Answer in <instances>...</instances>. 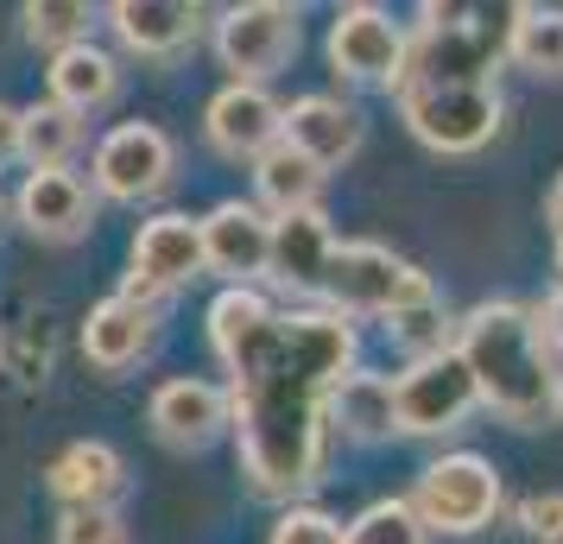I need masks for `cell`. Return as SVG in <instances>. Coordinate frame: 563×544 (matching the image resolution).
<instances>
[{
    "label": "cell",
    "mask_w": 563,
    "mask_h": 544,
    "mask_svg": "<svg viewBox=\"0 0 563 544\" xmlns=\"http://www.w3.org/2000/svg\"><path fill=\"white\" fill-rule=\"evenodd\" d=\"M209 342L229 367L241 475L266 500H298L330 456V399L355 374V330L342 311H273L229 286L209 304Z\"/></svg>",
    "instance_id": "obj_1"
},
{
    "label": "cell",
    "mask_w": 563,
    "mask_h": 544,
    "mask_svg": "<svg viewBox=\"0 0 563 544\" xmlns=\"http://www.w3.org/2000/svg\"><path fill=\"white\" fill-rule=\"evenodd\" d=\"M532 0H418V32L399 64V114L431 153H482L500 133V64Z\"/></svg>",
    "instance_id": "obj_2"
},
{
    "label": "cell",
    "mask_w": 563,
    "mask_h": 544,
    "mask_svg": "<svg viewBox=\"0 0 563 544\" xmlns=\"http://www.w3.org/2000/svg\"><path fill=\"white\" fill-rule=\"evenodd\" d=\"M456 348L475 387H482V406L500 412L507 424L532 431L544 418H558V367H551V342L538 336V317L526 304H507V298H487L456 323Z\"/></svg>",
    "instance_id": "obj_3"
},
{
    "label": "cell",
    "mask_w": 563,
    "mask_h": 544,
    "mask_svg": "<svg viewBox=\"0 0 563 544\" xmlns=\"http://www.w3.org/2000/svg\"><path fill=\"white\" fill-rule=\"evenodd\" d=\"M323 298L342 317H393L418 298H431V279L380 241H349V247L335 241L330 266H323Z\"/></svg>",
    "instance_id": "obj_4"
},
{
    "label": "cell",
    "mask_w": 563,
    "mask_h": 544,
    "mask_svg": "<svg viewBox=\"0 0 563 544\" xmlns=\"http://www.w3.org/2000/svg\"><path fill=\"white\" fill-rule=\"evenodd\" d=\"M393 406H399V431L406 437H443L456 431L462 418L482 406V387L462 362V348H437V355H418V362L393 380Z\"/></svg>",
    "instance_id": "obj_5"
},
{
    "label": "cell",
    "mask_w": 563,
    "mask_h": 544,
    "mask_svg": "<svg viewBox=\"0 0 563 544\" xmlns=\"http://www.w3.org/2000/svg\"><path fill=\"white\" fill-rule=\"evenodd\" d=\"M411 507L424 513L431 532H482L487 519L500 513V468L475 456V449H456V456H437L418 488H411Z\"/></svg>",
    "instance_id": "obj_6"
},
{
    "label": "cell",
    "mask_w": 563,
    "mask_h": 544,
    "mask_svg": "<svg viewBox=\"0 0 563 544\" xmlns=\"http://www.w3.org/2000/svg\"><path fill=\"white\" fill-rule=\"evenodd\" d=\"M216 57L222 70H234V82H266L279 77L285 64L298 57V20L291 7L273 0H234L216 26Z\"/></svg>",
    "instance_id": "obj_7"
},
{
    "label": "cell",
    "mask_w": 563,
    "mask_h": 544,
    "mask_svg": "<svg viewBox=\"0 0 563 544\" xmlns=\"http://www.w3.org/2000/svg\"><path fill=\"white\" fill-rule=\"evenodd\" d=\"M178 171V153H172V140L153 127V121H128V127H114L96 146V190L114 197V203H146L158 197L165 184Z\"/></svg>",
    "instance_id": "obj_8"
},
{
    "label": "cell",
    "mask_w": 563,
    "mask_h": 544,
    "mask_svg": "<svg viewBox=\"0 0 563 544\" xmlns=\"http://www.w3.org/2000/svg\"><path fill=\"white\" fill-rule=\"evenodd\" d=\"M203 273V222H190L178 209H165L133 234V279L128 298H165V291L190 286Z\"/></svg>",
    "instance_id": "obj_9"
},
{
    "label": "cell",
    "mask_w": 563,
    "mask_h": 544,
    "mask_svg": "<svg viewBox=\"0 0 563 544\" xmlns=\"http://www.w3.org/2000/svg\"><path fill=\"white\" fill-rule=\"evenodd\" d=\"M406 38L411 32L380 13V7H342V20L330 26V64L355 82H399V64H406Z\"/></svg>",
    "instance_id": "obj_10"
},
{
    "label": "cell",
    "mask_w": 563,
    "mask_h": 544,
    "mask_svg": "<svg viewBox=\"0 0 563 544\" xmlns=\"http://www.w3.org/2000/svg\"><path fill=\"white\" fill-rule=\"evenodd\" d=\"M203 266L234 279V286L260 279L273 266V215L260 203H234V197L216 203L203 215Z\"/></svg>",
    "instance_id": "obj_11"
},
{
    "label": "cell",
    "mask_w": 563,
    "mask_h": 544,
    "mask_svg": "<svg viewBox=\"0 0 563 544\" xmlns=\"http://www.w3.org/2000/svg\"><path fill=\"white\" fill-rule=\"evenodd\" d=\"M209 127V146L222 158H260L266 146L285 140V108L260 89V82H229L203 114Z\"/></svg>",
    "instance_id": "obj_12"
},
{
    "label": "cell",
    "mask_w": 563,
    "mask_h": 544,
    "mask_svg": "<svg viewBox=\"0 0 563 544\" xmlns=\"http://www.w3.org/2000/svg\"><path fill=\"white\" fill-rule=\"evenodd\" d=\"M146 424L172 449H203L234 424V412H229V392L209 387V380H165L153 392V406H146Z\"/></svg>",
    "instance_id": "obj_13"
},
{
    "label": "cell",
    "mask_w": 563,
    "mask_h": 544,
    "mask_svg": "<svg viewBox=\"0 0 563 544\" xmlns=\"http://www.w3.org/2000/svg\"><path fill=\"white\" fill-rule=\"evenodd\" d=\"M13 209H20V222H26L38 241H77V234H89V222H96V197H89V184H82L77 171H64V165L26 171Z\"/></svg>",
    "instance_id": "obj_14"
},
{
    "label": "cell",
    "mask_w": 563,
    "mask_h": 544,
    "mask_svg": "<svg viewBox=\"0 0 563 544\" xmlns=\"http://www.w3.org/2000/svg\"><path fill=\"white\" fill-rule=\"evenodd\" d=\"M108 26L133 57H178L197 45L203 7L197 0H108Z\"/></svg>",
    "instance_id": "obj_15"
},
{
    "label": "cell",
    "mask_w": 563,
    "mask_h": 544,
    "mask_svg": "<svg viewBox=\"0 0 563 544\" xmlns=\"http://www.w3.org/2000/svg\"><path fill=\"white\" fill-rule=\"evenodd\" d=\"M330 254H335V234L323 222V209L273 215V266H266V279H279L285 291H323Z\"/></svg>",
    "instance_id": "obj_16"
},
{
    "label": "cell",
    "mask_w": 563,
    "mask_h": 544,
    "mask_svg": "<svg viewBox=\"0 0 563 544\" xmlns=\"http://www.w3.org/2000/svg\"><path fill=\"white\" fill-rule=\"evenodd\" d=\"M146 348H153V311L140 298H102L82 323V355L102 374H128Z\"/></svg>",
    "instance_id": "obj_17"
},
{
    "label": "cell",
    "mask_w": 563,
    "mask_h": 544,
    "mask_svg": "<svg viewBox=\"0 0 563 544\" xmlns=\"http://www.w3.org/2000/svg\"><path fill=\"white\" fill-rule=\"evenodd\" d=\"M285 140L330 171V165L361 153V114L335 96H305V102L285 108Z\"/></svg>",
    "instance_id": "obj_18"
},
{
    "label": "cell",
    "mask_w": 563,
    "mask_h": 544,
    "mask_svg": "<svg viewBox=\"0 0 563 544\" xmlns=\"http://www.w3.org/2000/svg\"><path fill=\"white\" fill-rule=\"evenodd\" d=\"M128 488V463H121V449H108V443H70L64 456L52 463V493L64 507H114Z\"/></svg>",
    "instance_id": "obj_19"
},
{
    "label": "cell",
    "mask_w": 563,
    "mask_h": 544,
    "mask_svg": "<svg viewBox=\"0 0 563 544\" xmlns=\"http://www.w3.org/2000/svg\"><path fill=\"white\" fill-rule=\"evenodd\" d=\"M52 102L77 108V114H96V108H108L114 96H121V64L102 52V45H64V52H52Z\"/></svg>",
    "instance_id": "obj_20"
},
{
    "label": "cell",
    "mask_w": 563,
    "mask_h": 544,
    "mask_svg": "<svg viewBox=\"0 0 563 544\" xmlns=\"http://www.w3.org/2000/svg\"><path fill=\"white\" fill-rule=\"evenodd\" d=\"M254 184H260V203L273 209V215H285V209H317V197H323V165L310 153H298L291 140H279V146H266L254 158Z\"/></svg>",
    "instance_id": "obj_21"
},
{
    "label": "cell",
    "mask_w": 563,
    "mask_h": 544,
    "mask_svg": "<svg viewBox=\"0 0 563 544\" xmlns=\"http://www.w3.org/2000/svg\"><path fill=\"white\" fill-rule=\"evenodd\" d=\"M330 418L349 431V437H361V443H374V437H386V431H399L393 380H380V374H349V380L335 387V399H330Z\"/></svg>",
    "instance_id": "obj_22"
},
{
    "label": "cell",
    "mask_w": 563,
    "mask_h": 544,
    "mask_svg": "<svg viewBox=\"0 0 563 544\" xmlns=\"http://www.w3.org/2000/svg\"><path fill=\"white\" fill-rule=\"evenodd\" d=\"M82 146V114L64 102H32L20 108V158L32 171L45 165H70V153Z\"/></svg>",
    "instance_id": "obj_23"
},
{
    "label": "cell",
    "mask_w": 563,
    "mask_h": 544,
    "mask_svg": "<svg viewBox=\"0 0 563 544\" xmlns=\"http://www.w3.org/2000/svg\"><path fill=\"white\" fill-rule=\"evenodd\" d=\"M20 20H26L32 45L64 52V45H82V38H89L96 0H20Z\"/></svg>",
    "instance_id": "obj_24"
},
{
    "label": "cell",
    "mask_w": 563,
    "mask_h": 544,
    "mask_svg": "<svg viewBox=\"0 0 563 544\" xmlns=\"http://www.w3.org/2000/svg\"><path fill=\"white\" fill-rule=\"evenodd\" d=\"M512 64L532 77H563V13L558 7H526L512 32Z\"/></svg>",
    "instance_id": "obj_25"
},
{
    "label": "cell",
    "mask_w": 563,
    "mask_h": 544,
    "mask_svg": "<svg viewBox=\"0 0 563 544\" xmlns=\"http://www.w3.org/2000/svg\"><path fill=\"white\" fill-rule=\"evenodd\" d=\"M424 539H431V525H424V513L411 500H374L349 525V544H424Z\"/></svg>",
    "instance_id": "obj_26"
},
{
    "label": "cell",
    "mask_w": 563,
    "mask_h": 544,
    "mask_svg": "<svg viewBox=\"0 0 563 544\" xmlns=\"http://www.w3.org/2000/svg\"><path fill=\"white\" fill-rule=\"evenodd\" d=\"M386 323H393V336L411 348V362H418V355H437V348H450V342H443L450 336V317H443V304H437V291L431 298H418V304H406V311H393Z\"/></svg>",
    "instance_id": "obj_27"
},
{
    "label": "cell",
    "mask_w": 563,
    "mask_h": 544,
    "mask_svg": "<svg viewBox=\"0 0 563 544\" xmlns=\"http://www.w3.org/2000/svg\"><path fill=\"white\" fill-rule=\"evenodd\" d=\"M57 544H128V525L114 507H64Z\"/></svg>",
    "instance_id": "obj_28"
},
{
    "label": "cell",
    "mask_w": 563,
    "mask_h": 544,
    "mask_svg": "<svg viewBox=\"0 0 563 544\" xmlns=\"http://www.w3.org/2000/svg\"><path fill=\"white\" fill-rule=\"evenodd\" d=\"M273 544H349V532L323 507H285L273 525Z\"/></svg>",
    "instance_id": "obj_29"
},
{
    "label": "cell",
    "mask_w": 563,
    "mask_h": 544,
    "mask_svg": "<svg viewBox=\"0 0 563 544\" xmlns=\"http://www.w3.org/2000/svg\"><path fill=\"white\" fill-rule=\"evenodd\" d=\"M519 532L538 544H563V493H532L519 507Z\"/></svg>",
    "instance_id": "obj_30"
},
{
    "label": "cell",
    "mask_w": 563,
    "mask_h": 544,
    "mask_svg": "<svg viewBox=\"0 0 563 544\" xmlns=\"http://www.w3.org/2000/svg\"><path fill=\"white\" fill-rule=\"evenodd\" d=\"M532 317H538V336L551 342V348H563V286L551 291V298H544V304H538Z\"/></svg>",
    "instance_id": "obj_31"
},
{
    "label": "cell",
    "mask_w": 563,
    "mask_h": 544,
    "mask_svg": "<svg viewBox=\"0 0 563 544\" xmlns=\"http://www.w3.org/2000/svg\"><path fill=\"white\" fill-rule=\"evenodd\" d=\"M20 158V108L0 102V165H13Z\"/></svg>",
    "instance_id": "obj_32"
},
{
    "label": "cell",
    "mask_w": 563,
    "mask_h": 544,
    "mask_svg": "<svg viewBox=\"0 0 563 544\" xmlns=\"http://www.w3.org/2000/svg\"><path fill=\"white\" fill-rule=\"evenodd\" d=\"M544 222H551V234H563V178H558V190H551V203H544Z\"/></svg>",
    "instance_id": "obj_33"
},
{
    "label": "cell",
    "mask_w": 563,
    "mask_h": 544,
    "mask_svg": "<svg viewBox=\"0 0 563 544\" xmlns=\"http://www.w3.org/2000/svg\"><path fill=\"white\" fill-rule=\"evenodd\" d=\"M273 7H291V13H298V7H305V0H273Z\"/></svg>",
    "instance_id": "obj_34"
},
{
    "label": "cell",
    "mask_w": 563,
    "mask_h": 544,
    "mask_svg": "<svg viewBox=\"0 0 563 544\" xmlns=\"http://www.w3.org/2000/svg\"><path fill=\"white\" fill-rule=\"evenodd\" d=\"M558 418H563V374H558Z\"/></svg>",
    "instance_id": "obj_35"
},
{
    "label": "cell",
    "mask_w": 563,
    "mask_h": 544,
    "mask_svg": "<svg viewBox=\"0 0 563 544\" xmlns=\"http://www.w3.org/2000/svg\"><path fill=\"white\" fill-rule=\"evenodd\" d=\"M558 273H563V234H558Z\"/></svg>",
    "instance_id": "obj_36"
},
{
    "label": "cell",
    "mask_w": 563,
    "mask_h": 544,
    "mask_svg": "<svg viewBox=\"0 0 563 544\" xmlns=\"http://www.w3.org/2000/svg\"><path fill=\"white\" fill-rule=\"evenodd\" d=\"M349 7H367V0H349Z\"/></svg>",
    "instance_id": "obj_37"
},
{
    "label": "cell",
    "mask_w": 563,
    "mask_h": 544,
    "mask_svg": "<svg viewBox=\"0 0 563 544\" xmlns=\"http://www.w3.org/2000/svg\"><path fill=\"white\" fill-rule=\"evenodd\" d=\"M197 7H203V0H197Z\"/></svg>",
    "instance_id": "obj_38"
}]
</instances>
